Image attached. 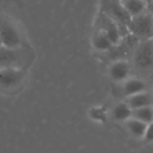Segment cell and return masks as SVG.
<instances>
[{
	"label": "cell",
	"mask_w": 153,
	"mask_h": 153,
	"mask_svg": "<svg viewBox=\"0 0 153 153\" xmlns=\"http://www.w3.org/2000/svg\"><path fill=\"white\" fill-rule=\"evenodd\" d=\"M127 103L132 110L145 106H151L153 105V96L150 93L144 91L129 97Z\"/></svg>",
	"instance_id": "30bf717a"
},
{
	"label": "cell",
	"mask_w": 153,
	"mask_h": 153,
	"mask_svg": "<svg viewBox=\"0 0 153 153\" xmlns=\"http://www.w3.org/2000/svg\"><path fill=\"white\" fill-rule=\"evenodd\" d=\"M132 116L146 123H150L153 121V108L151 106H145L132 110Z\"/></svg>",
	"instance_id": "5bb4252c"
},
{
	"label": "cell",
	"mask_w": 153,
	"mask_h": 153,
	"mask_svg": "<svg viewBox=\"0 0 153 153\" xmlns=\"http://www.w3.org/2000/svg\"><path fill=\"white\" fill-rule=\"evenodd\" d=\"M0 37L5 47L24 46V36L18 25L6 16H0Z\"/></svg>",
	"instance_id": "3957f363"
},
{
	"label": "cell",
	"mask_w": 153,
	"mask_h": 153,
	"mask_svg": "<svg viewBox=\"0 0 153 153\" xmlns=\"http://www.w3.org/2000/svg\"><path fill=\"white\" fill-rule=\"evenodd\" d=\"M92 44L95 50L97 51H111L114 44L113 42L101 31L97 30V33H95L92 41Z\"/></svg>",
	"instance_id": "7c38bea8"
},
{
	"label": "cell",
	"mask_w": 153,
	"mask_h": 153,
	"mask_svg": "<svg viewBox=\"0 0 153 153\" xmlns=\"http://www.w3.org/2000/svg\"><path fill=\"white\" fill-rule=\"evenodd\" d=\"M144 91H147V84L142 79L131 78L123 82V93L127 97Z\"/></svg>",
	"instance_id": "9c48e42d"
},
{
	"label": "cell",
	"mask_w": 153,
	"mask_h": 153,
	"mask_svg": "<svg viewBox=\"0 0 153 153\" xmlns=\"http://www.w3.org/2000/svg\"><path fill=\"white\" fill-rule=\"evenodd\" d=\"M145 2L147 3V5H148V7L149 8V7L153 4V0H145Z\"/></svg>",
	"instance_id": "e0dca14e"
},
{
	"label": "cell",
	"mask_w": 153,
	"mask_h": 153,
	"mask_svg": "<svg viewBox=\"0 0 153 153\" xmlns=\"http://www.w3.org/2000/svg\"><path fill=\"white\" fill-rule=\"evenodd\" d=\"M3 46V42H2V40H1V37H0V48Z\"/></svg>",
	"instance_id": "d6986e66"
},
{
	"label": "cell",
	"mask_w": 153,
	"mask_h": 153,
	"mask_svg": "<svg viewBox=\"0 0 153 153\" xmlns=\"http://www.w3.org/2000/svg\"><path fill=\"white\" fill-rule=\"evenodd\" d=\"M112 114L116 121H125L132 115V109L128 103H120L114 107Z\"/></svg>",
	"instance_id": "4fadbf2b"
},
{
	"label": "cell",
	"mask_w": 153,
	"mask_h": 153,
	"mask_svg": "<svg viewBox=\"0 0 153 153\" xmlns=\"http://www.w3.org/2000/svg\"><path fill=\"white\" fill-rule=\"evenodd\" d=\"M100 12L118 25L123 37L130 34L127 26L131 16L123 7L121 0H100Z\"/></svg>",
	"instance_id": "6da1fadb"
},
{
	"label": "cell",
	"mask_w": 153,
	"mask_h": 153,
	"mask_svg": "<svg viewBox=\"0 0 153 153\" xmlns=\"http://www.w3.org/2000/svg\"><path fill=\"white\" fill-rule=\"evenodd\" d=\"M121 2L131 17L142 15L149 11L145 0H121Z\"/></svg>",
	"instance_id": "8fae6325"
},
{
	"label": "cell",
	"mask_w": 153,
	"mask_h": 153,
	"mask_svg": "<svg viewBox=\"0 0 153 153\" xmlns=\"http://www.w3.org/2000/svg\"><path fill=\"white\" fill-rule=\"evenodd\" d=\"M130 34L140 41L153 38V16L148 11L142 15L133 16L128 24Z\"/></svg>",
	"instance_id": "5b68a950"
},
{
	"label": "cell",
	"mask_w": 153,
	"mask_h": 153,
	"mask_svg": "<svg viewBox=\"0 0 153 153\" xmlns=\"http://www.w3.org/2000/svg\"><path fill=\"white\" fill-rule=\"evenodd\" d=\"M32 59L30 51L24 46L19 48H0V69L25 68Z\"/></svg>",
	"instance_id": "7a4b0ae2"
},
{
	"label": "cell",
	"mask_w": 153,
	"mask_h": 153,
	"mask_svg": "<svg viewBox=\"0 0 153 153\" xmlns=\"http://www.w3.org/2000/svg\"><path fill=\"white\" fill-rule=\"evenodd\" d=\"M131 68L126 60L119 59L111 64L109 68V76L114 82H123L129 79Z\"/></svg>",
	"instance_id": "ba28073f"
},
{
	"label": "cell",
	"mask_w": 153,
	"mask_h": 153,
	"mask_svg": "<svg viewBox=\"0 0 153 153\" xmlns=\"http://www.w3.org/2000/svg\"><path fill=\"white\" fill-rule=\"evenodd\" d=\"M148 123L140 121L136 118L128 122V128L130 131L136 137H141L145 134Z\"/></svg>",
	"instance_id": "9a60e30c"
},
{
	"label": "cell",
	"mask_w": 153,
	"mask_h": 153,
	"mask_svg": "<svg viewBox=\"0 0 153 153\" xmlns=\"http://www.w3.org/2000/svg\"><path fill=\"white\" fill-rule=\"evenodd\" d=\"M149 12L153 16V4L149 7Z\"/></svg>",
	"instance_id": "ac0fdd59"
},
{
	"label": "cell",
	"mask_w": 153,
	"mask_h": 153,
	"mask_svg": "<svg viewBox=\"0 0 153 153\" xmlns=\"http://www.w3.org/2000/svg\"><path fill=\"white\" fill-rule=\"evenodd\" d=\"M96 25L97 30L103 32L113 42L114 45H118L121 42L122 38L123 37L121 30L118 25L109 16L100 12L97 18Z\"/></svg>",
	"instance_id": "52a82bcc"
},
{
	"label": "cell",
	"mask_w": 153,
	"mask_h": 153,
	"mask_svg": "<svg viewBox=\"0 0 153 153\" xmlns=\"http://www.w3.org/2000/svg\"><path fill=\"white\" fill-rule=\"evenodd\" d=\"M25 68H2L0 69V92L15 93L18 91L26 81Z\"/></svg>",
	"instance_id": "277c9868"
},
{
	"label": "cell",
	"mask_w": 153,
	"mask_h": 153,
	"mask_svg": "<svg viewBox=\"0 0 153 153\" xmlns=\"http://www.w3.org/2000/svg\"><path fill=\"white\" fill-rule=\"evenodd\" d=\"M145 138L147 139V140L149 141H153V123H149L147 126L145 134H144Z\"/></svg>",
	"instance_id": "2e32d148"
},
{
	"label": "cell",
	"mask_w": 153,
	"mask_h": 153,
	"mask_svg": "<svg viewBox=\"0 0 153 153\" xmlns=\"http://www.w3.org/2000/svg\"><path fill=\"white\" fill-rule=\"evenodd\" d=\"M133 60L135 65L142 69L153 67V38L141 41L138 44L134 51Z\"/></svg>",
	"instance_id": "8992f818"
}]
</instances>
